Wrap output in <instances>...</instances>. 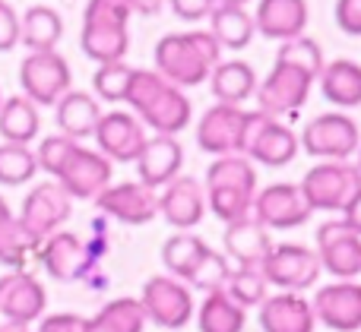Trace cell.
Listing matches in <instances>:
<instances>
[{"instance_id": "1", "label": "cell", "mask_w": 361, "mask_h": 332, "mask_svg": "<svg viewBox=\"0 0 361 332\" xmlns=\"http://www.w3.org/2000/svg\"><path fill=\"white\" fill-rule=\"evenodd\" d=\"M124 101L137 111L140 124L149 127L156 136H175L190 127V101L184 89L165 82L156 70H133Z\"/></svg>"}, {"instance_id": "2", "label": "cell", "mask_w": 361, "mask_h": 332, "mask_svg": "<svg viewBox=\"0 0 361 332\" xmlns=\"http://www.w3.org/2000/svg\"><path fill=\"white\" fill-rule=\"evenodd\" d=\"M222 60V48L206 29L171 32L156 44V73L178 89L200 86Z\"/></svg>"}, {"instance_id": "3", "label": "cell", "mask_w": 361, "mask_h": 332, "mask_svg": "<svg viewBox=\"0 0 361 332\" xmlns=\"http://www.w3.org/2000/svg\"><path fill=\"white\" fill-rule=\"evenodd\" d=\"M305 203L320 212H343L345 203L361 190V174L349 162H320L298 184Z\"/></svg>"}, {"instance_id": "4", "label": "cell", "mask_w": 361, "mask_h": 332, "mask_svg": "<svg viewBox=\"0 0 361 332\" xmlns=\"http://www.w3.org/2000/svg\"><path fill=\"white\" fill-rule=\"evenodd\" d=\"M298 143L305 146V152L314 158L349 162L361 146V133H358V124L349 117V114L326 111V114H317V117L305 127Z\"/></svg>"}, {"instance_id": "5", "label": "cell", "mask_w": 361, "mask_h": 332, "mask_svg": "<svg viewBox=\"0 0 361 332\" xmlns=\"http://www.w3.org/2000/svg\"><path fill=\"white\" fill-rule=\"evenodd\" d=\"M70 63L57 51H35L19 63V86L32 105H57L70 92Z\"/></svg>"}, {"instance_id": "6", "label": "cell", "mask_w": 361, "mask_h": 332, "mask_svg": "<svg viewBox=\"0 0 361 332\" xmlns=\"http://www.w3.org/2000/svg\"><path fill=\"white\" fill-rule=\"evenodd\" d=\"M260 272L267 279V285H276L282 291L301 295L305 288L317 285L320 279V260L317 250L305 244H273V250L267 253V260L260 263Z\"/></svg>"}, {"instance_id": "7", "label": "cell", "mask_w": 361, "mask_h": 332, "mask_svg": "<svg viewBox=\"0 0 361 332\" xmlns=\"http://www.w3.org/2000/svg\"><path fill=\"white\" fill-rule=\"evenodd\" d=\"M70 212H73V200L61 190V184L44 181L29 190V196L23 200V209H19L16 219H19V225H23V231L42 247L44 238L61 231V225L70 219Z\"/></svg>"}, {"instance_id": "8", "label": "cell", "mask_w": 361, "mask_h": 332, "mask_svg": "<svg viewBox=\"0 0 361 332\" xmlns=\"http://www.w3.org/2000/svg\"><path fill=\"white\" fill-rule=\"evenodd\" d=\"M311 89H314V79L305 73V70L276 60L267 79L257 82V92H254L257 111H263L267 117L279 120L282 114L298 111V108L307 101Z\"/></svg>"}, {"instance_id": "9", "label": "cell", "mask_w": 361, "mask_h": 332, "mask_svg": "<svg viewBox=\"0 0 361 332\" xmlns=\"http://www.w3.org/2000/svg\"><path fill=\"white\" fill-rule=\"evenodd\" d=\"M140 307H143L146 320H152L162 329H184L190 323V317L197 314L190 288L171 276H152L143 285Z\"/></svg>"}, {"instance_id": "10", "label": "cell", "mask_w": 361, "mask_h": 332, "mask_svg": "<svg viewBox=\"0 0 361 332\" xmlns=\"http://www.w3.org/2000/svg\"><path fill=\"white\" fill-rule=\"evenodd\" d=\"M317 260L320 269L336 276L339 282H355L361 276V238L345 228L343 219L324 222L317 228Z\"/></svg>"}, {"instance_id": "11", "label": "cell", "mask_w": 361, "mask_h": 332, "mask_svg": "<svg viewBox=\"0 0 361 332\" xmlns=\"http://www.w3.org/2000/svg\"><path fill=\"white\" fill-rule=\"evenodd\" d=\"M254 222H260L263 228H301L311 219V206L305 203L298 184H269V187L254 193V209H250Z\"/></svg>"}, {"instance_id": "12", "label": "cell", "mask_w": 361, "mask_h": 332, "mask_svg": "<svg viewBox=\"0 0 361 332\" xmlns=\"http://www.w3.org/2000/svg\"><path fill=\"white\" fill-rule=\"evenodd\" d=\"M70 200H95L111 184V162L102 152L76 146L54 177Z\"/></svg>"}, {"instance_id": "13", "label": "cell", "mask_w": 361, "mask_h": 332, "mask_svg": "<svg viewBox=\"0 0 361 332\" xmlns=\"http://www.w3.org/2000/svg\"><path fill=\"white\" fill-rule=\"evenodd\" d=\"M95 146L108 162H137L146 146V127L130 111H108L95 124Z\"/></svg>"}, {"instance_id": "14", "label": "cell", "mask_w": 361, "mask_h": 332, "mask_svg": "<svg viewBox=\"0 0 361 332\" xmlns=\"http://www.w3.org/2000/svg\"><path fill=\"white\" fill-rule=\"evenodd\" d=\"M48 307V291L29 272L13 269L10 276L0 279V317L13 326H29L42 320Z\"/></svg>"}, {"instance_id": "15", "label": "cell", "mask_w": 361, "mask_h": 332, "mask_svg": "<svg viewBox=\"0 0 361 332\" xmlns=\"http://www.w3.org/2000/svg\"><path fill=\"white\" fill-rule=\"evenodd\" d=\"M95 206L105 215L124 222V225H146L159 215V193L149 187H143L140 181H121L108 184L99 196Z\"/></svg>"}, {"instance_id": "16", "label": "cell", "mask_w": 361, "mask_h": 332, "mask_svg": "<svg viewBox=\"0 0 361 332\" xmlns=\"http://www.w3.org/2000/svg\"><path fill=\"white\" fill-rule=\"evenodd\" d=\"M314 320L333 332H358L361 329V285L358 282H333L317 288L311 301Z\"/></svg>"}, {"instance_id": "17", "label": "cell", "mask_w": 361, "mask_h": 332, "mask_svg": "<svg viewBox=\"0 0 361 332\" xmlns=\"http://www.w3.org/2000/svg\"><path fill=\"white\" fill-rule=\"evenodd\" d=\"M241 127H244V108L212 105L197 124V146L216 158L238 155Z\"/></svg>"}, {"instance_id": "18", "label": "cell", "mask_w": 361, "mask_h": 332, "mask_svg": "<svg viewBox=\"0 0 361 332\" xmlns=\"http://www.w3.org/2000/svg\"><path fill=\"white\" fill-rule=\"evenodd\" d=\"M159 215L169 222L171 228H197L206 215V190L193 177H175L169 187L159 193Z\"/></svg>"}, {"instance_id": "19", "label": "cell", "mask_w": 361, "mask_h": 332, "mask_svg": "<svg viewBox=\"0 0 361 332\" xmlns=\"http://www.w3.org/2000/svg\"><path fill=\"white\" fill-rule=\"evenodd\" d=\"M133 165H137V177L143 187L162 190V187H169L175 177H180L184 149H180V143L175 136H149Z\"/></svg>"}, {"instance_id": "20", "label": "cell", "mask_w": 361, "mask_h": 332, "mask_svg": "<svg viewBox=\"0 0 361 332\" xmlns=\"http://www.w3.org/2000/svg\"><path fill=\"white\" fill-rule=\"evenodd\" d=\"M307 0H257L254 29L273 42H292L305 35Z\"/></svg>"}, {"instance_id": "21", "label": "cell", "mask_w": 361, "mask_h": 332, "mask_svg": "<svg viewBox=\"0 0 361 332\" xmlns=\"http://www.w3.org/2000/svg\"><path fill=\"white\" fill-rule=\"evenodd\" d=\"M42 266L57 282H76L89 266V250L76 234L54 231L42 241Z\"/></svg>"}, {"instance_id": "22", "label": "cell", "mask_w": 361, "mask_h": 332, "mask_svg": "<svg viewBox=\"0 0 361 332\" xmlns=\"http://www.w3.org/2000/svg\"><path fill=\"white\" fill-rule=\"evenodd\" d=\"M260 326L263 332H314L317 320L307 298L279 291L260 304Z\"/></svg>"}, {"instance_id": "23", "label": "cell", "mask_w": 361, "mask_h": 332, "mask_svg": "<svg viewBox=\"0 0 361 332\" xmlns=\"http://www.w3.org/2000/svg\"><path fill=\"white\" fill-rule=\"evenodd\" d=\"M273 250L267 228L260 222H254V215L241 222L225 225V257H231L244 269H260V263L267 260V253Z\"/></svg>"}, {"instance_id": "24", "label": "cell", "mask_w": 361, "mask_h": 332, "mask_svg": "<svg viewBox=\"0 0 361 332\" xmlns=\"http://www.w3.org/2000/svg\"><path fill=\"white\" fill-rule=\"evenodd\" d=\"M54 111H57V127H61V136L73 139V143L92 136L95 124H99V117H102L99 98H95V95H89V92H76V89H70V92L57 101Z\"/></svg>"}, {"instance_id": "25", "label": "cell", "mask_w": 361, "mask_h": 332, "mask_svg": "<svg viewBox=\"0 0 361 332\" xmlns=\"http://www.w3.org/2000/svg\"><path fill=\"white\" fill-rule=\"evenodd\" d=\"M209 89L216 95V105L241 108L257 92V73L244 60H219L209 73Z\"/></svg>"}, {"instance_id": "26", "label": "cell", "mask_w": 361, "mask_h": 332, "mask_svg": "<svg viewBox=\"0 0 361 332\" xmlns=\"http://www.w3.org/2000/svg\"><path fill=\"white\" fill-rule=\"evenodd\" d=\"M320 92L326 101H333L336 108H358L361 105V63L355 60H333L324 63L320 73Z\"/></svg>"}, {"instance_id": "27", "label": "cell", "mask_w": 361, "mask_h": 332, "mask_svg": "<svg viewBox=\"0 0 361 332\" xmlns=\"http://www.w3.org/2000/svg\"><path fill=\"white\" fill-rule=\"evenodd\" d=\"M61 35H63V19L51 6L44 4L29 6L25 16H19V44H25L32 54L35 51H54Z\"/></svg>"}, {"instance_id": "28", "label": "cell", "mask_w": 361, "mask_h": 332, "mask_svg": "<svg viewBox=\"0 0 361 332\" xmlns=\"http://www.w3.org/2000/svg\"><path fill=\"white\" fill-rule=\"evenodd\" d=\"M209 32L212 38L219 42V48H228V51H241L250 44L254 38V16H250L244 6H225L216 4L209 13Z\"/></svg>"}, {"instance_id": "29", "label": "cell", "mask_w": 361, "mask_h": 332, "mask_svg": "<svg viewBox=\"0 0 361 332\" xmlns=\"http://www.w3.org/2000/svg\"><path fill=\"white\" fill-rule=\"evenodd\" d=\"M298 149H301L298 136H295L282 120H269V124L260 130V136L254 139L247 158L267 165V168H282V165H288L295 155H298Z\"/></svg>"}, {"instance_id": "30", "label": "cell", "mask_w": 361, "mask_h": 332, "mask_svg": "<svg viewBox=\"0 0 361 332\" xmlns=\"http://www.w3.org/2000/svg\"><path fill=\"white\" fill-rule=\"evenodd\" d=\"M80 48L99 67L102 63H118L124 60L127 48H130V32H127V25H82Z\"/></svg>"}, {"instance_id": "31", "label": "cell", "mask_w": 361, "mask_h": 332, "mask_svg": "<svg viewBox=\"0 0 361 332\" xmlns=\"http://www.w3.org/2000/svg\"><path fill=\"white\" fill-rule=\"evenodd\" d=\"M38 127H42L38 108L25 95L4 98V105H0V136H4V143L29 146L38 136Z\"/></svg>"}, {"instance_id": "32", "label": "cell", "mask_w": 361, "mask_h": 332, "mask_svg": "<svg viewBox=\"0 0 361 332\" xmlns=\"http://www.w3.org/2000/svg\"><path fill=\"white\" fill-rule=\"evenodd\" d=\"M146 314L137 298H118L108 301L92 320L82 323V332H143Z\"/></svg>"}, {"instance_id": "33", "label": "cell", "mask_w": 361, "mask_h": 332, "mask_svg": "<svg viewBox=\"0 0 361 332\" xmlns=\"http://www.w3.org/2000/svg\"><path fill=\"white\" fill-rule=\"evenodd\" d=\"M244 323H247V310L238 307L225 291L206 295L197 310L200 332H244Z\"/></svg>"}, {"instance_id": "34", "label": "cell", "mask_w": 361, "mask_h": 332, "mask_svg": "<svg viewBox=\"0 0 361 332\" xmlns=\"http://www.w3.org/2000/svg\"><path fill=\"white\" fill-rule=\"evenodd\" d=\"M216 187H228V190H247L257 193V171L254 162L244 155H222L206 168V187L203 190H216Z\"/></svg>"}, {"instance_id": "35", "label": "cell", "mask_w": 361, "mask_h": 332, "mask_svg": "<svg viewBox=\"0 0 361 332\" xmlns=\"http://www.w3.org/2000/svg\"><path fill=\"white\" fill-rule=\"evenodd\" d=\"M32 250H38V244L23 231V225H19V219L13 215L10 203L0 196V263L19 269Z\"/></svg>"}, {"instance_id": "36", "label": "cell", "mask_w": 361, "mask_h": 332, "mask_svg": "<svg viewBox=\"0 0 361 332\" xmlns=\"http://www.w3.org/2000/svg\"><path fill=\"white\" fill-rule=\"evenodd\" d=\"M206 250H209V247H206L203 238H197V234H190V231H178L175 238L165 241L162 263H165V269L171 272V279L187 282V276L193 272V266L200 263V257H203Z\"/></svg>"}, {"instance_id": "37", "label": "cell", "mask_w": 361, "mask_h": 332, "mask_svg": "<svg viewBox=\"0 0 361 332\" xmlns=\"http://www.w3.org/2000/svg\"><path fill=\"white\" fill-rule=\"evenodd\" d=\"M38 165H35V152L29 146H16V143H0V184L4 187H19L29 184L35 177Z\"/></svg>"}, {"instance_id": "38", "label": "cell", "mask_w": 361, "mask_h": 332, "mask_svg": "<svg viewBox=\"0 0 361 332\" xmlns=\"http://www.w3.org/2000/svg\"><path fill=\"white\" fill-rule=\"evenodd\" d=\"M222 291L241 310L260 307V304L267 301V279H263L260 269H244V266H238V269H231V276H228V282H225Z\"/></svg>"}, {"instance_id": "39", "label": "cell", "mask_w": 361, "mask_h": 332, "mask_svg": "<svg viewBox=\"0 0 361 332\" xmlns=\"http://www.w3.org/2000/svg\"><path fill=\"white\" fill-rule=\"evenodd\" d=\"M276 60L292 63V67L305 70L314 82H317L320 73H324V51H320V44L314 42V38H307V35H298V38H292V42H282Z\"/></svg>"}, {"instance_id": "40", "label": "cell", "mask_w": 361, "mask_h": 332, "mask_svg": "<svg viewBox=\"0 0 361 332\" xmlns=\"http://www.w3.org/2000/svg\"><path fill=\"white\" fill-rule=\"evenodd\" d=\"M231 276V263L225 253H216V250H206L203 257H200V263L193 266V272L187 276L184 285H190V288H200L206 291V295H212V291H222L225 282H228Z\"/></svg>"}, {"instance_id": "41", "label": "cell", "mask_w": 361, "mask_h": 332, "mask_svg": "<svg viewBox=\"0 0 361 332\" xmlns=\"http://www.w3.org/2000/svg\"><path fill=\"white\" fill-rule=\"evenodd\" d=\"M206 209H212L216 219L231 225V222H241L250 215V209H254V193H247V190H228V187L206 190Z\"/></svg>"}, {"instance_id": "42", "label": "cell", "mask_w": 361, "mask_h": 332, "mask_svg": "<svg viewBox=\"0 0 361 332\" xmlns=\"http://www.w3.org/2000/svg\"><path fill=\"white\" fill-rule=\"evenodd\" d=\"M130 79H133V67H127L124 60L102 63L92 76V89L102 101H124L127 89H130Z\"/></svg>"}, {"instance_id": "43", "label": "cell", "mask_w": 361, "mask_h": 332, "mask_svg": "<svg viewBox=\"0 0 361 332\" xmlns=\"http://www.w3.org/2000/svg\"><path fill=\"white\" fill-rule=\"evenodd\" d=\"M133 16L127 0H89L82 25H127Z\"/></svg>"}, {"instance_id": "44", "label": "cell", "mask_w": 361, "mask_h": 332, "mask_svg": "<svg viewBox=\"0 0 361 332\" xmlns=\"http://www.w3.org/2000/svg\"><path fill=\"white\" fill-rule=\"evenodd\" d=\"M76 146H80V143L61 136V133H57V136H44L42 146H38V152H35V165L44 171V174L57 177V171L63 168V162L70 158V152H73Z\"/></svg>"}, {"instance_id": "45", "label": "cell", "mask_w": 361, "mask_h": 332, "mask_svg": "<svg viewBox=\"0 0 361 332\" xmlns=\"http://www.w3.org/2000/svg\"><path fill=\"white\" fill-rule=\"evenodd\" d=\"M19 44V13L6 0H0V51H13Z\"/></svg>"}, {"instance_id": "46", "label": "cell", "mask_w": 361, "mask_h": 332, "mask_svg": "<svg viewBox=\"0 0 361 332\" xmlns=\"http://www.w3.org/2000/svg\"><path fill=\"white\" fill-rule=\"evenodd\" d=\"M336 25L345 35H361V0H336Z\"/></svg>"}, {"instance_id": "47", "label": "cell", "mask_w": 361, "mask_h": 332, "mask_svg": "<svg viewBox=\"0 0 361 332\" xmlns=\"http://www.w3.org/2000/svg\"><path fill=\"white\" fill-rule=\"evenodd\" d=\"M169 4L178 19H184V23H200V19H209L216 0H169Z\"/></svg>"}, {"instance_id": "48", "label": "cell", "mask_w": 361, "mask_h": 332, "mask_svg": "<svg viewBox=\"0 0 361 332\" xmlns=\"http://www.w3.org/2000/svg\"><path fill=\"white\" fill-rule=\"evenodd\" d=\"M82 317L80 314H51V317H42L35 332H82Z\"/></svg>"}, {"instance_id": "49", "label": "cell", "mask_w": 361, "mask_h": 332, "mask_svg": "<svg viewBox=\"0 0 361 332\" xmlns=\"http://www.w3.org/2000/svg\"><path fill=\"white\" fill-rule=\"evenodd\" d=\"M343 222H345V228H349L352 234H358V238H361V190H358L355 196H352L349 203H345Z\"/></svg>"}, {"instance_id": "50", "label": "cell", "mask_w": 361, "mask_h": 332, "mask_svg": "<svg viewBox=\"0 0 361 332\" xmlns=\"http://www.w3.org/2000/svg\"><path fill=\"white\" fill-rule=\"evenodd\" d=\"M127 4H130V10L140 13V16H156L165 6V0H127Z\"/></svg>"}, {"instance_id": "51", "label": "cell", "mask_w": 361, "mask_h": 332, "mask_svg": "<svg viewBox=\"0 0 361 332\" xmlns=\"http://www.w3.org/2000/svg\"><path fill=\"white\" fill-rule=\"evenodd\" d=\"M0 332H29V326H13V323H4Z\"/></svg>"}, {"instance_id": "52", "label": "cell", "mask_w": 361, "mask_h": 332, "mask_svg": "<svg viewBox=\"0 0 361 332\" xmlns=\"http://www.w3.org/2000/svg\"><path fill=\"white\" fill-rule=\"evenodd\" d=\"M216 4H225V6H247V0H216Z\"/></svg>"}, {"instance_id": "53", "label": "cell", "mask_w": 361, "mask_h": 332, "mask_svg": "<svg viewBox=\"0 0 361 332\" xmlns=\"http://www.w3.org/2000/svg\"><path fill=\"white\" fill-rule=\"evenodd\" d=\"M355 155H358V162H355V171L361 174V146H358V152H355Z\"/></svg>"}, {"instance_id": "54", "label": "cell", "mask_w": 361, "mask_h": 332, "mask_svg": "<svg viewBox=\"0 0 361 332\" xmlns=\"http://www.w3.org/2000/svg\"><path fill=\"white\" fill-rule=\"evenodd\" d=\"M0 105H4V98H0Z\"/></svg>"}]
</instances>
